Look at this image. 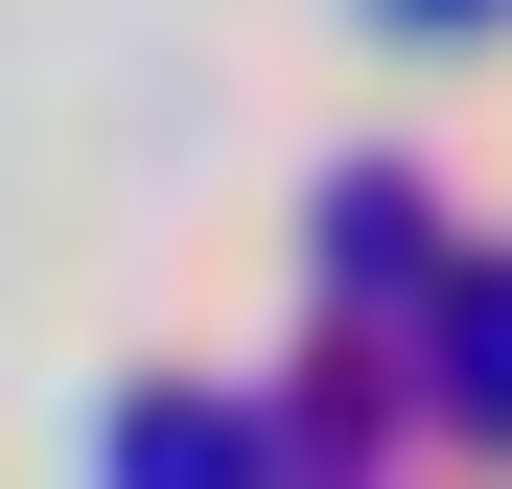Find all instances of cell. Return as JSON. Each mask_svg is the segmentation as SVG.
I'll use <instances>...</instances> for the list:
<instances>
[{
  "mask_svg": "<svg viewBox=\"0 0 512 489\" xmlns=\"http://www.w3.org/2000/svg\"><path fill=\"white\" fill-rule=\"evenodd\" d=\"M419 24H489V0H419Z\"/></svg>",
  "mask_w": 512,
  "mask_h": 489,
  "instance_id": "obj_1",
  "label": "cell"
}]
</instances>
